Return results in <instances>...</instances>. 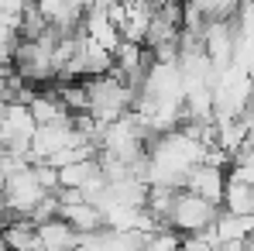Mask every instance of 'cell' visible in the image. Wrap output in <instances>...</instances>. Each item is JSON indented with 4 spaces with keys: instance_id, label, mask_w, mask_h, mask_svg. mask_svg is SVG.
Here are the masks:
<instances>
[{
    "instance_id": "6da1fadb",
    "label": "cell",
    "mask_w": 254,
    "mask_h": 251,
    "mask_svg": "<svg viewBox=\"0 0 254 251\" xmlns=\"http://www.w3.org/2000/svg\"><path fill=\"white\" fill-rule=\"evenodd\" d=\"M7 224V207H3V196H0V227Z\"/></svg>"
}]
</instances>
